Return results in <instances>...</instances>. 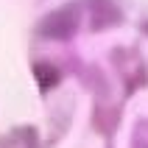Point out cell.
<instances>
[{
  "label": "cell",
  "instance_id": "1",
  "mask_svg": "<svg viewBox=\"0 0 148 148\" xmlns=\"http://www.w3.org/2000/svg\"><path fill=\"white\" fill-rule=\"evenodd\" d=\"M34 73L42 75V87H53V84H56V78H59L56 70H48L45 64H36V67H34Z\"/></svg>",
  "mask_w": 148,
  "mask_h": 148
}]
</instances>
